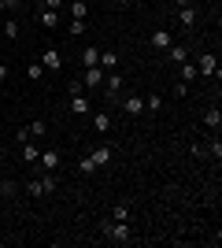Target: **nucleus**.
<instances>
[{
    "mask_svg": "<svg viewBox=\"0 0 222 248\" xmlns=\"http://www.w3.org/2000/svg\"><path fill=\"white\" fill-rule=\"evenodd\" d=\"M26 189H30V197H52V193H56V178H52V174L30 178V182H26Z\"/></svg>",
    "mask_w": 222,
    "mask_h": 248,
    "instance_id": "1",
    "label": "nucleus"
},
{
    "mask_svg": "<svg viewBox=\"0 0 222 248\" xmlns=\"http://www.w3.org/2000/svg\"><path fill=\"white\" fill-rule=\"evenodd\" d=\"M59 163H63V155L56 152V148H41V155H37L41 174H56V170H59Z\"/></svg>",
    "mask_w": 222,
    "mask_h": 248,
    "instance_id": "2",
    "label": "nucleus"
},
{
    "mask_svg": "<svg viewBox=\"0 0 222 248\" xmlns=\"http://www.w3.org/2000/svg\"><path fill=\"white\" fill-rule=\"evenodd\" d=\"M196 74H200V78H219V60H215V52L196 56Z\"/></svg>",
    "mask_w": 222,
    "mask_h": 248,
    "instance_id": "3",
    "label": "nucleus"
},
{
    "mask_svg": "<svg viewBox=\"0 0 222 248\" xmlns=\"http://www.w3.org/2000/svg\"><path fill=\"white\" fill-rule=\"evenodd\" d=\"M107 241H115V245H130V241H133L130 222H115V218H111V226H107Z\"/></svg>",
    "mask_w": 222,
    "mask_h": 248,
    "instance_id": "4",
    "label": "nucleus"
},
{
    "mask_svg": "<svg viewBox=\"0 0 222 248\" xmlns=\"http://www.w3.org/2000/svg\"><path fill=\"white\" fill-rule=\"evenodd\" d=\"M122 111H126L130 119H141V115H145V96H141V93L122 96Z\"/></svg>",
    "mask_w": 222,
    "mask_h": 248,
    "instance_id": "5",
    "label": "nucleus"
},
{
    "mask_svg": "<svg viewBox=\"0 0 222 248\" xmlns=\"http://www.w3.org/2000/svg\"><path fill=\"white\" fill-rule=\"evenodd\" d=\"M104 67H85V74H82V85L85 89H104Z\"/></svg>",
    "mask_w": 222,
    "mask_h": 248,
    "instance_id": "6",
    "label": "nucleus"
},
{
    "mask_svg": "<svg viewBox=\"0 0 222 248\" xmlns=\"http://www.w3.org/2000/svg\"><path fill=\"white\" fill-rule=\"evenodd\" d=\"M89 159H93L96 170H100V167H107L111 159H115V148H111V145H96L93 152H89Z\"/></svg>",
    "mask_w": 222,
    "mask_h": 248,
    "instance_id": "7",
    "label": "nucleus"
},
{
    "mask_svg": "<svg viewBox=\"0 0 222 248\" xmlns=\"http://www.w3.org/2000/svg\"><path fill=\"white\" fill-rule=\"evenodd\" d=\"M37 155H41V145H37L33 137L19 145V159H22V163H30V167H33V163H37Z\"/></svg>",
    "mask_w": 222,
    "mask_h": 248,
    "instance_id": "8",
    "label": "nucleus"
},
{
    "mask_svg": "<svg viewBox=\"0 0 222 248\" xmlns=\"http://www.w3.org/2000/svg\"><path fill=\"white\" fill-rule=\"evenodd\" d=\"M71 115H93V104H89V96L82 93H71Z\"/></svg>",
    "mask_w": 222,
    "mask_h": 248,
    "instance_id": "9",
    "label": "nucleus"
},
{
    "mask_svg": "<svg viewBox=\"0 0 222 248\" xmlns=\"http://www.w3.org/2000/svg\"><path fill=\"white\" fill-rule=\"evenodd\" d=\"M41 67H44V71H59V67H63V56H59V48H44L41 52Z\"/></svg>",
    "mask_w": 222,
    "mask_h": 248,
    "instance_id": "10",
    "label": "nucleus"
},
{
    "mask_svg": "<svg viewBox=\"0 0 222 248\" xmlns=\"http://www.w3.org/2000/svg\"><path fill=\"white\" fill-rule=\"evenodd\" d=\"M178 22L185 26V30H196V22H200V15H196V8L192 4H185V8H178Z\"/></svg>",
    "mask_w": 222,
    "mask_h": 248,
    "instance_id": "11",
    "label": "nucleus"
},
{
    "mask_svg": "<svg viewBox=\"0 0 222 248\" xmlns=\"http://www.w3.org/2000/svg\"><path fill=\"white\" fill-rule=\"evenodd\" d=\"M170 45H174V30H156L152 33V48L156 52H167Z\"/></svg>",
    "mask_w": 222,
    "mask_h": 248,
    "instance_id": "12",
    "label": "nucleus"
},
{
    "mask_svg": "<svg viewBox=\"0 0 222 248\" xmlns=\"http://www.w3.org/2000/svg\"><path fill=\"white\" fill-rule=\"evenodd\" d=\"M118 89H122V74H118V71H107L104 74V93L107 96H118Z\"/></svg>",
    "mask_w": 222,
    "mask_h": 248,
    "instance_id": "13",
    "label": "nucleus"
},
{
    "mask_svg": "<svg viewBox=\"0 0 222 248\" xmlns=\"http://www.w3.org/2000/svg\"><path fill=\"white\" fill-rule=\"evenodd\" d=\"M78 63H82V67H100V52H96V45H85L82 56H78Z\"/></svg>",
    "mask_w": 222,
    "mask_h": 248,
    "instance_id": "14",
    "label": "nucleus"
},
{
    "mask_svg": "<svg viewBox=\"0 0 222 248\" xmlns=\"http://www.w3.org/2000/svg\"><path fill=\"white\" fill-rule=\"evenodd\" d=\"M37 22H41L44 30H56V26H59V11H44V8H37Z\"/></svg>",
    "mask_w": 222,
    "mask_h": 248,
    "instance_id": "15",
    "label": "nucleus"
},
{
    "mask_svg": "<svg viewBox=\"0 0 222 248\" xmlns=\"http://www.w3.org/2000/svg\"><path fill=\"white\" fill-rule=\"evenodd\" d=\"M100 67H104V71H118V52L104 48V52H100Z\"/></svg>",
    "mask_w": 222,
    "mask_h": 248,
    "instance_id": "16",
    "label": "nucleus"
},
{
    "mask_svg": "<svg viewBox=\"0 0 222 248\" xmlns=\"http://www.w3.org/2000/svg\"><path fill=\"white\" fill-rule=\"evenodd\" d=\"M204 126H207V130H219V126H222V111H219V104H211V108H207V115H204Z\"/></svg>",
    "mask_w": 222,
    "mask_h": 248,
    "instance_id": "17",
    "label": "nucleus"
},
{
    "mask_svg": "<svg viewBox=\"0 0 222 248\" xmlns=\"http://www.w3.org/2000/svg\"><path fill=\"white\" fill-rule=\"evenodd\" d=\"M196 78H200V74H196V63L185 60V63H181V85H192Z\"/></svg>",
    "mask_w": 222,
    "mask_h": 248,
    "instance_id": "18",
    "label": "nucleus"
},
{
    "mask_svg": "<svg viewBox=\"0 0 222 248\" xmlns=\"http://www.w3.org/2000/svg\"><path fill=\"white\" fill-rule=\"evenodd\" d=\"M26 134H30V137H33V141H41V137H44V134H48V123H44V119H33V123H30V126H26Z\"/></svg>",
    "mask_w": 222,
    "mask_h": 248,
    "instance_id": "19",
    "label": "nucleus"
},
{
    "mask_svg": "<svg viewBox=\"0 0 222 248\" xmlns=\"http://www.w3.org/2000/svg\"><path fill=\"white\" fill-rule=\"evenodd\" d=\"M93 126H96V134H107V130H111V115L107 111H93Z\"/></svg>",
    "mask_w": 222,
    "mask_h": 248,
    "instance_id": "20",
    "label": "nucleus"
},
{
    "mask_svg": "<svg viewBox=\"0 0 222 248\" xmlns=\"http://www.w3.org/2000/svg\"><path fill=\"white\" fill-rule=\"evenodd\" d=\"M0 37H8V41H15L19 37V22L8 15V22H0Z\"/></svg>",
    "mask_w": 222,
    "mask_h": 248,
    "instance_id": "21",
    "label": "nucleus"
},
{
    "mask_svg": "<svg viewBox=\"0 0 222 248\" xmlns=\"http://www.w3.org/2000/svg\"><path fill=\"white\" fill-rule=\"evenodd\" d=\"M71 19H89V4L85 0H71Z\"/></svg>",
    "mask_w": 222,
    "mask_h": 248,
    "instance_id": "22",
    "label": "nucleus"
},
{
    "mask_svg": "<svg viewBox=\"0 0 222 248\" xmlns=\"http://www.w3.org/2000/svg\"><path fill=\"white\" fill-rule=\"evenodd\" d=\"M167 56H170L174 63H185V60H189V52H185V45H178V41H174V45L167 48Z\"/></svg>",
    "mask_w": 222,
    "mask_h": 248,
    "instance_id": "23",
    "label": "nucleus"
},
{
    "mask_svg": "<svg viewBox=\"0 0 222 248\" xmlns=\"http://www.w3.org/2000/svg\"><path fill=\"white\" fill-rule=\"evenodd\" d=\"M145 108H148V111H163V108H167V100H163L159 93H148V96H145Z\"/></svg>",
    "mask_w": 222,
    "mask_h": 248,
    "instance_id": "24",
    "label": "nucleus"
},
{
    "mask_svg": "<svg viewBox=\"0 0 222 248\" xmlns=\"http://www.w3.org/2000/svg\"><path fill=\"white\" fill-rule=\"evenodd\" d=\"M111 218H115V222H130V204H126V200L111 207Z\"/></svg>",
    "mask_w": 222,
    "mask_h": 248,
    "instance_id": "25",
    "label": "nucleus"
},
{
    "mask_svg": "<svg viewBox=\"0 0 222 248\" xmlns=\"http://www.w3.org/2000/svg\"><path fill=\"white\" fill-rule=\"evenodd\" d=\"M26 74H30L33 82H41V78H44V74H48V71H44V67H41V60H33L30 67H26Z\"/></svg>",
    "mask_w": 222,
    "mask_h": 248,
    "instance_id": "26",
    "label": "nucleus"
},
{
    "mask_svg": "<svg viewBox=\"0 0 222 248\" xmlns=\"http://www.w3.org/2000/svg\"><path fill=\"white\" fill-rule=\"evenodd\" d=\"M78 170H82L85 178H93V174H96V163L89 159V155H82V159H78Z\"/></svg>",
    "mask_w": 222,
    "mask_h": 248,
    "instance_id": "27",
    "label": "nucleus"
},
{
    "mask_svg": "<svg viewBox=\"0 0 222 248\" xmlns=\"http://www.w3.org/2000/svg\"><path fill=\"white\" fill-rule=\"evenodd\" d=\"M67 33H71V37H82V33H85V19H71Z\"/></svg>",
    "mask_w": 222,
    "mask_h": 248,
    "instance_id": "28",
    "label": "nucleus"
},
{
    "mask_svg": "<svg viewBox=\"0 0 222 248\" xmlns=\"http://www.w3.org/2000/svg\"><path fill=\"white\" fill-rule=\"evenodd\" d=\"M0 193H4V197H15V193H19V186H15L11 178H4V182H0Z\"/></svg>",
    "mask_w": 222,
    "mask_h": 248,
    "instance_id": "29",
    "label": "nucleus"
},
{
    "mask_svg": "<svg viewBox=\"0 0 222 248\" xmlns=\"http://www.w3.org/2000/svg\"><path fill=\"white\" fill-rule=\"evenodd\" d=\"M63 4H67V0H41L44 11H63Z\"/></svg>",
    "mask_w": 222,
    "mask_h": 248,
    "instance_id": "30",
    "label": "nucleus"
},
{
    "mask_svg": "<svg viewBox=\"0 0 222 248\" xmlns=\"http://www.w3.org/2000/svg\"><path fill=\"white\" fill-rule=\"evenodd\" d=\"M19 4L22 0H4V11H19Z\"/></svg>",
    "mask_w": 222,
    "mask_h": 248,
    "instance_id": "31",
    "label": "nucleus"
},
{
    "mask_svg": "<svg viewBox=\"0 0 222 248\" xmlns=\"http://www.w3.org/2000/svg\"><path fill=\"white\" fill-rule=\"evenodd\" d=\"M8 82V67H4V63H0V85Z\"/></svg>",
    "mask_w": 222,
    "mask_h": 248,
    "instance_id": "32",
    "label": "nucleus"
},
{
    "mask_svg": "<svg viewBox=\"0 0 222 248\" xmlns=\"http://www.w3.org/2000/svg\"><path fill=\"white\" fill-rule=\"evenodd\" d=\"M111 4H115V8H130V4H133V0H111Z\"/></svg>",
    "mask_w": 222,
    "mask_h": 248,
    "instance_id": "33",
    "label": "nucleus"
},
{
    "mask_svg": "<svg viewBox=\"0 0 222 248\" xmlns=\"http://www.w3.org/2000/svg\"><path fill=\"white\" fill-rule=\"evenodd\" d=\"M185 4H192V0H178V8H185Z\"/></svg>",
    "mask_w": 222,
    "mask_h": 248,
    "instance_id": "34",
    "label": "nucleus"
},
{
    "mask_svg": "<svg viewBox=\"0 0 222 248\" xmlns=\"http://www.w3.org/2000/svg\"><path fill=\"white\" fill-rule=\"evenodd\" d=\"M0 182H4V178H0Z\"/></svg>",
    "mask_w": 222,
    "mask_h": 248,
    "instance_id": "35",
    "label": "nucleus"
},
{
    "mask_svg": "<svg viewBox=\"0 0 222 248\" xmlns=\"http://www.w3.org/2000/svg\"><path fill=\"white\" fill-rule=\"evenodd\" d=\"M0 41H4V37H0Z\"/></svg>",
    "mask_w": 222,
    "mask_h": 248,
    "instance_id": "36",
    "label": "nucleus"
},
{
    "mask_svg": "<svg viewBox=\"0 0 222 248\" xmlns=\"http://www.w3.org/2000/svg\"><path fill=\"white\" fill-rule=\"evenodd\" d=\"M0 159H4V155H0Z\"/></svg>",
    "mask_w": 222,
    "mask_h": 248,
    "instance_id": "37",
    "label": "nucleus"
}]
</instances>
